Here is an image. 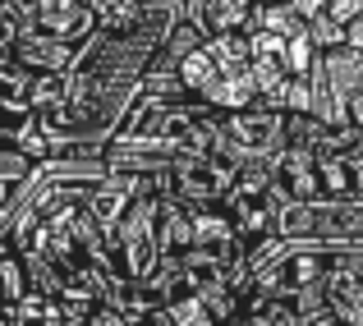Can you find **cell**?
I'll return each mask as SVG.
<instances>
[{"label":"cell","mask_w":363,"mask_h":326,"mask_svg":"<svg viewBox=\"0 0 363 326\" xmlns=\"http://www.w3.org/2000/svg\"><path fill=\"white\" fill-rule=\"evenodd\" d=\"M257 0H198V18L207 37H230V33H253Z\"/></svg>","instance_id":"2"},{"label":"cell","mask_w":363,"mask_h":326,"mask_svg":"<svg viewBox=\"0 0 363 326\" xmlns=\"http://www.w3.org/2000/svg\"><path fill=\"white\" fill-rule=\"evenodd\" d=\"M327 14L336 18V23H354V18H363V0H327Z\"/></svg>","instance_id":"5"},{"label":"cell","mask_w":363,"mask_h":326,"mask_svg":"<svg viewBox=\"0 0 363 326\" xmlns=\"http://www.w3.org/2000/svg\"><path fill=\"white\" fill-rule=\"evenodd\" d=\"M308 42H313V51H336V46H345V23H336L322 9L318 18H308Z\"/></svg>","instance_id":"4"},{"label":"cell","mask_w":363,"mask_h":326,"mask_svg":"<svg viewBox=\"0 0 363 326\" xmlns=\"http://www.w3.org/2000/svg\"><path fill=\"white\" fill-rule=\"evenodd\" d=\"M318 290H322V299H327V308L336 313L340 326H363V266L350 253L331 248V266H327Z\"/></svg>","instance_id":"1"},{"label":"cell","mask_w":363,"mask_h":326,"mask_svg":"<svg viewBox=\"0 0 363 326\" xmlns=\"http://www.w3.org/2000/svg\"><path fill=\"white\" fill-rule=\"evenodd\" d=\"M345 46H350V51H354L359 60H363V18H354V23L345 28Z\"/></svg>","instance_id":"6"},{"label":"cell","mask_w":363,"mask_h":326,"mask_svg":"<svg viewBox=\"0 0 363 326\" xmlns=\"http://www.w3.org/2000/svg\"><path fill=\"white\" fill-rule=\"evenodd\" d=\"M28 92H33V69H23L14 51L0 46V111H28Z\"/></svg>","instance_id":"3"}]
</instances>
